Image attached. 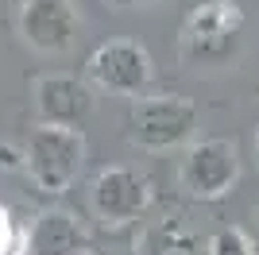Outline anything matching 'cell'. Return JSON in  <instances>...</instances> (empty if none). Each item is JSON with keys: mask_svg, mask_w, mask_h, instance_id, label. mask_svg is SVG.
<instances>
[{"mask_svg": "<svg viewBox=\"0 0 259 255\" xmlns=\"http://www.w3.org/2000/svg\"><path fill=\"white\" fill-rule=\"evenodd\" d=\"M12 251V221H8V212L0 209V255H8Z\"/></svg>", "mask_w": 259, "mask_h": 255, "instance_id": "cell-1", "label": "cell"}]
</instances>
